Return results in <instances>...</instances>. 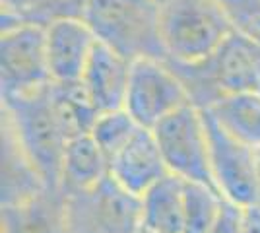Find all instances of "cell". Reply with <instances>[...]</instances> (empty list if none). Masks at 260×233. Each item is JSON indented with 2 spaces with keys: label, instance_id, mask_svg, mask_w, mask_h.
Returning <instances> with one entry per match:
<instances>
[{
  "label": "cell",
  "instance_id": "cell-1",
  "mask_svg": "<svg viewBox=\"0 0 260 233\" xmlns=\"http://www.w3.org/2000/svg\"><path fill=\"white\" fill-rule=\"evenodd\" d=\"M2 128L14 136L47 190H60L66 136L51 103V84L43 88L2 97Z\"/></svg>",
  "mask_w": 260,
  "mask_h": 233
},
{
  "label": "cell",
  "instance_id": "cell-2",
  "mask_svg": "<svg viewBox=\"0 0 260 233\" xmlns=\"http://www.w3.org/2000/svg\"><path fill=\"white\" fill-rule=\"evenodd\" d=\"M84 20L99 43L130 62L138 58L167 60L159 0H87Z\"/></svg>",
  "mask_w": 260,
  "mask_h": 233
},
{
  "label": "cell",
  "instance_id": "cell-3",
  "mask_svg": "<svg viewBox=\"0 0 260 233\" xmlns=\"http://www.w3.org/2000/svg\"><path fill=\"white\" fill-rule=\"evenodd\" d=\"M171 66L200 109L214 105L223 95L260 91V45L237 31L229 35L228 41L206 60Z\"/></svg>",
  "mask_w": 260,
  "mask_h": 233
},
{
  "label": "cell",
  "instance_id": "cell-4",
  "mask_svg": "<svg viewBox=\"0 0 260 233\" xmlns=\"http://www.w3.org/2000/svg\"><path fill=\"white\" fill-rule=\"evenodd\" d=\"M233 31L217 0H161V39L171 64L206 60Z\"/></svg>",
  "mask_w": 260,
  "mask_h": 233
},
{
  "label": "cell",
  "instance_id": "cell-5",
  "mask_svg": "<svg viewBox=\"0 0 260 233\" xmlns=\"http://www.w3.org/2000/svg\"><path fill=\"white\" fill-rule=\"evenodd\" d=\"M152 132L169 173L184 181L204 183L216 189L210 165L206 122L200 107H196L194 103L184 105L157 122Z\"/></svg>",
  "mask_w": 260,
  "mask_h": 233
},
{
  "label": "cell",
  "instance_id": "cell-6",
  "mask_svg": "<svg viewBox=\"0 0 260 233\" xmlns=\"http://www.w3.org/2000/svg\"><path fill=\"white\" fill-rule=\"evenodd\" d=\"M45 25L20 22L0 35V97L22 95L51 84Z\"/></svg>",
  "mask_w": 260,
  "mask_h": 233
},
{
  "label": "cell",
  "instance_id": "cell-7",
  "mask_svg": "<svg viewBox=\"0 0 260 233\" xmlns=\"http://www.w3.org/2000/svg\"><path fill=\"white\" fill-rule=\"evenodd\" d=\"M192 103L190 93L175 68L161 58L132 60L124 109L136 122L150 128L167 115Z\"/></svg>",
  "mask_w": 260,
  "mask_h": 233
},
{
  "label": "cell",
  "instance_id": "cell-8",
  "mask_svg": "<svg viewBox=\"0 0 260 233\" xmlns=\"http://www.w3.org/2000/svg\"><path fill=\"white\" fill-rule=\"evenodd\" d=\"M210 142V165L216 189L241 206L258 204L256 148L228 132L208 109H202Z\"/></svg>",
  "mask_w": 260,
  "mask_h": 233
},
{
  "label": "cell",
  "instance_id": "cell-9",
  "mask_svg": "<svg viewBox=\"0 0 260 233\" xmlns=\"http://www.w3.org/2000/svg\"><path fill=\"white\" fill-rule=\"evenodd\" d=\"M74 233H140V196L130 194L111 177L95 189L68 196Z\"/></svg>",
  "mask_w": 260,
  "mask_h": 233
},
{
  "label": "cell",
  "instance_id": "cell-10",
  "mask_svg": "<svg viewBox=\"0 0 260 233\" xmlns=\"http://www.w3.org/2000/svg\"><path fill=\"white\" fill-rule=\"evenodd\" d=\"M47 62L51 80L58 84L80 82L98 37L84 18H58L45 25Z\"/></svg>",
  "mask_w": 260,
  "mask_h": 233
},
{
  "label": "cell",
  "instance_id": "cell-11",
  "mask_svg": "<svg viewBox=\"0 0 260 233\" xmlns=\"http://www.w3.org/2000/svg\"><path fill=\"white\" fill-rule=\"evenodd\" d=\"M167 173L157 140L144 126L109 159V177L134 196H142Z\"/></svg>",
  "mask_w": 260,
  "mask_h": 233
},
{
  "label": "cell",
  "instance_id": "cell-12",
  "mask_svg": "<svg viewBox=\"0 0 260 233\" xmlns=\"http://www.w3.org/2000/svg\"><path fill=\"white\" fill-rule=\"evenodd\" d=\"M0 233H74L68 196L60 190H43L33 198L2 206Z\"/></svg>",
  "mask_w": 260,
  "mask_h": 233
},
{
  "label": "cell",
  "instance_id": "cell-13",
  "mask_svg": "<svg viewBox=\"0 0 260 233\" xmlns=\"http://www.w3.org/2000/svg\"><path fill=\"white\" fill-rule=\"evenodd\" d=\"M130 66L132 62L128 58L119 55L107 45L98 41V45L93 47V53L87 60L80 84L84 86L86 93L99 113L124 107Z\"/></svg>",
  "mask_w": 260,
  "mask_h": 233
},
{
  "label": "cell",
  "instance_id": "cell-14",
  "mask_svg": "<svg viewBox=\"0 0 260 233\" xmlns=\"http://www.w3.org/2000/svg\"><path fill=\"white\" fill-rule=\"evenodd\" d=\"M105 177H109V159L91 134H80L66 140L60 192L66 196L82 194L95 189Z\"/></svg>",
  "mask_w": 260,
  "mask_h": 233
},
{
  "label": "cell",
  "instance_id": "cell-15",
  "mask_svg": "<svg viewBox=\"0 0 260 233\" xmlns=\"http://www.w3.org/2000/svg\"><path fill=\"white\" fill-rule=\"evenodd\" d=\"M142 231L184 233V179L163 175L140 196Z\"/></svg>",
  "mask_w": 260,
  "mask_h": 233
},
{
  "label": "cell",
  "instance_id": "cell-16",
  "mask_svg": "<svg viewBox=\"0 0 260 233\" xmlns=\"http://www.w3.org/2000/svg\"><path fill=\"white\" fill-rule=\"evenodd\" d=\"M45 185L22 148L2 128V206L18 204L43 192Z\"/></svg>",
  "mask_w": 260,
  "mask_h": 233
},
{
  "label": "cell",
  "instance_id": "cell-17",
  "mask_svg": "<svg viewBox=\"0 0 260 233\" xmlns=\"http://www.w3.org/2000/svg\"><path fill=\"white\" fill-rule=\"evenodd\" d=\"M206 109L241 142L260 148V91L223 95Z\"/></svg>",
  "mask_w": 260,
  "mask_h": 233
},
{
  "label": "cell",
  "instance_id": "cell-18",
  "mask_svg": "<svg viewBox=\"0 0 260 233\" xmlns=\"http://www.w3.org/2000/svg\"><path fill=\"white\" fill-rule=\"evenodd\" d=\"M51 103L56 122L66 140L80 134H89L93 122L99 117V111L80 82H51Z\"/></svg>",
  "mask_w": 260,
  "mask_h": 233
},
{
  "label": "cell",
  "instance_id": "cell-19",
  "mask_svg": "<svg viewBox=\"0 0 260 233\" xmlns=\"http://www.w3.org/2000/svg\"><path fill=\"white\" fill-rule=\"evenodd\" d=\"M87 0H0L2 25L33 22L47 25L58 18H84Z\"/></svg>",
  "mask_w": 260,
  "mask_h": 233
},
{
  "label": "cell",
  "instance_id": "cell-20",
  "mask_svg": "<svg viewBox=\"0 0 260 233\" xmlns=\"http://www.w3.org/2000/svg\"><path fill=\"white\" fill-rule=\"evenodd\" d=\"M221 198L216 189L204 183L184 181V233H208Z\"/></svg>",
  "mask_w": 260,
  "mask_h": 233
},
{
  "label": "cell",
  "instance_id": "cell-21",
  "mask_svg": "<svg viewBox=\"0 0 260 233\" xmlns=\"http://www.w3.org/2000/svg\"><path fill=\"white\" fill-rule=\"evenodd\" d=\"M142 126L136 122V119L122 107V109H115V111L99 113L89 134L103 150V154L107 155V159H111L120 148L128 144V140Z\"/></svg>",
  "mask_w": 260,
  "mask_h": 233
},
{
  "label": "cell",
  "instance_id": "cell-22",
  "mask_svg": "<svg viewBox=\"0 0 260 233\" xmlns=\"http://www.w3.org/2000/svg\"><path fill=\"white\" fill-rule=\"evenodd\" d=\"M237 34L260 45V0H217Z\"/></svg>",
  "mask_w": 260,
  "mask_h": 233
},
{
  "label": "cell",
  "instance_id": "cell-23",
  "mask_svg": "<svg viewBox=\"0 0 260 233\" xmlns=\"http://www.w3.org/2000/svg\"><path fill=\"white\" fill-rule=\"evenodd\" d=\"M243 208L237 202L221 198L219 210L208 233H241L243 229Z\"/></svg>",
  "mask_w": 260,
  "mask_h": 233
},
{
  "label": "cell",
  "instance_id": "cell-24",
  "mask_svg": "<svg viewBox=\"0 0 260 233\" xmlns=\"http://www.w3.org/2000/svg\"><path fill=\"white\" fill-rule=\"evenodd\" d=\"M241 233H260V204H250L243 208Z\"/></svg>",
  "mask_w": 260,
  "mask_h": 233
},
{
  "label": "cell",
  "instance_id": "cell-25",
  "mask_svg": "<svg viewBox=\"0 0 260 233\" xmlns=\"http://www.w3.org/2000/svg\"><path fill=\"white\" fill-rule=\"evenodd\" d=\"M256 185H258V204H260V148H256Z\"/></svg>",
  "mask_w": 260,
  "mask_h": 233
},
{
  "label": "cell",
  "instance_id": "cell-26",
  "mask_svg": "<svg viewBox=\"0 0 260 233\" xmlns=\"http://www.w3.org/2000/svg\"><path fill=\"white\" fill-rule=\"evenodd\" d=\"M140 233H148V231H140Z\"/></svg>",
  "mask_w": 260,
  "mask_h": 233
},
{
  "label": "cell",
  "instance_id": "cell-27",
  "mask_svg": "<svg viewBox=\"0 0 260 233\" xmlns=\"http://www.w3.org/2000/svg\"><path fill=\"white\" fill-rule=\"evenodd\" d=\"M159 2H161V0H159Z\"/></svg>",
  "mask_w": 260,
  "mask_h": 233
}]
</instances>
